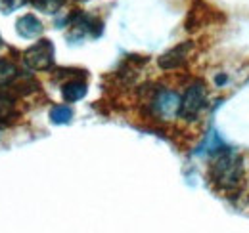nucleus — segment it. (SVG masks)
Here are the masks:
<instances>
[{
	"instance_id": "obj_1",
	"label": "nucleus",
	"mask_w": 249,
	"mask_h": 233,
	"mask_svg": "<svg viewBox=\"0 0 249 233\" xmlns=\"http://www.w3.org/2000/svg\"><path fill=\"white\" fill-rule=\"evenodd\" d=\"M211 178L218 189L222 191H232L242 183L244 178V166H242V157L236 155L234 151L226 149L220 155H217L213 166H211Z\"/></svg>"
},
{
	"instance_id": "obj_2",
	"label": "nucleus",
	"mask_w": 249,
	"mask_h": 233,
	"mask_svg": "<svg viewBox=\"0 0 249 233\" xmlns=\"http://www.w3.org/2000/svg\"><path fill=\"white\" fill-rule=\"evenodd\" d=\"M205 100H207V90L205 84L196 81L192 86L186 90V94L180 100V111L178 116L184 120H196L197 115L201 113V109L205 107Z\"/></svg>"
},
{
	"instance_id": "obj_3",
	"label": "nucleus",
	"mask_w": 249,
	"mask_h": 233,
	"mask_svg": "<svg viewBox=\"0 0 249 233\" xmlns=\"http://www.w3.org/2000/svg\"><path fill=\"white\" fill-rule=\"evenodd\" d=\"M23 59L33 71H48L54 65V44L48 38H42L25 50Z\"/></svg>"
},
{
	"instance_id": "obj_4",
	"label": "nucleus",
	"mask_w": 249,
	"mask_h": 233,
	"mask_svg": "<svg viewBox=\"0 0 249 233\" xmlns=\"http://www.w3.org/2000/svg\"><path fill=\"white\" fill-rule=\"evenodd\" d=\"M180 96L171 90H159L156 98L152 100V109L161 118H173L180 111Z\"/></svg>"
},
{
	"instance_id": "obj_5",
	"label": "nucleus",
	"mask_w": 249,
	"mask_h": 233,
	"mask_svg": "<svg viewBox=\"0 0 249 233\" xmlns=\"http://www.w3.org/2000/svg\"><path fill=\"white\" fill-rule=\"evenodd\" d=\"M194 50V42L192 40H186V42H180L177 44L175 48H171L169 52H165L161 58L157 59L159 67L161 69H177L180 67L184 61H186L188 54Z\"/></svg>"
},
{
	"instance_id": "obj_6",
	"label": "nucleus",
	"mask_w": 249,
	"mask_h": 233,
	"mask_svg": "<svg viewBox=\"0 0 249 233\" xmlns=\"http://www.w3.org/2000/svg\"><path fill=\"white\" fill-rule=\"evenodd\" d=\"M16 29H18V34L23 36V38H36V36L42 34L44 27H42L40 19H36L35 16L27 14V16H23V17L18 19Z\"/></svg>"
},
{
	"instance_id": "obj_7",
	"label": "nucleus",
	"mask_w": 249,
	"mask_h": 233,
	"mask_svg": "<svg viewBox=\"0 0 249 233\" xmlns=\"http://www.w3.org/2000/svg\"><path fill=\"white\" fill-rule=\"evenodd\" d=\"M62 96L67 103L79 101V100H83L87 96V84L83 81H69V83L63 84Z\"/></svg>"
},
{
	"instance_id": "obj_8",
	"label": "nucleus",
	"mask_w": 249,
	"mask_h": 233,
	"mask_svg": "<svg viewBox=\"0 0 249 233\" xmlns=\"http://www.w3.org/2000/svg\"><path fill=\"white\" fill-rule=\"evenodd\" d=\"M18 77H19L18 67L6 59H0V86H10Z\"/></svg>"
},
{
	"instance_id": "obj_9",
	"label": "nucleus",
	"mask_w": 249,
	"mask_h": 233,
	"mask_svg": "<svg viewBox=\"0 0 249 233\" xmlns=\"http://www.w3.org/2000/svg\"><path fill=\"white\" fill-rule=\"evenodd\" d=\"M73 118V109L69 105H56L50 111V120L54 124H67Z\"/></svg>"
},
{
	"instance_id": "obj_10",
	"label": "nucleus",
	"mask_w": 249,
	"mask_h": 233,
	"mask_svg": "<svg viewBox=\"0 0 249 233\" xmlns=\"http://www.w3.org/2000/svg\"><path fill=\"white\" fill-rule=\"evenodd\" d=\"M65 0H33L35 8L44 12V14H56L60 8L63 6Z\"/></svg>"
},
{
	"instance_id": "obj_11",
	"label": "nucleus",
	"mask_w": 249,
	"mask_h": 233,
	"mask_svg": "<svg viewBox=\"0 0 249 233\" xmlns=\"http://www.w3.org/2000/svg\"><path fill=\"white\" fill-rule=\"evenodd\" d=\"M14 115V100L10 96L0 94V120H6Z\"/></svg>"
},
{
	"instance_id": "obj_12",
	"label": "nucleus",
	"mask_w": 249,
	"mask_h": 233,
	"mask_svg": "<svg viewBox=\"0 0 249 233\" xmlns=\"http://www.w3.org/2000/svg\"><path fill=\"white\" fill-rule=\"evenodd\" d=\"M29 0H0V12L2 14H12L19 8H23Z\"/></svg>"
},
{
	"instance_id": "obj_13",
	"label": "nucleus",
	"mask_w": 249,
	"mask_h": 233,
	"mask_svg": "<svg viewBox=\"0 0 249 233\" xmlns=\"http://www.w3.org/2000/svg\"><path fill=\"white\" fill-rule=\"evenodd\" d=\"M226 81H228V77H226V75H217V77H215V84H217V86L226 84Z\"/></svg>"
},
{
	"instance_id": "obj_14",
	"label": "nucleus",
	"mask_w": 249,
	"mask_h": 233,
	"mask_svg": "<svg viewBox=\"0 0 249 233\" xmlns=\"http://www.w3.org/2000/svg\"><path fill=\"white\" fill-rule=\"evenodd\" d=\"M0 42H2V40H0Z\"/></svg>"
}]
</instances>
